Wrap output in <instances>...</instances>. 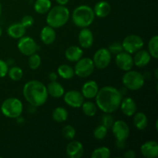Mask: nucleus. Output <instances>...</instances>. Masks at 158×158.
Segmentation results:
<instances>
[{
	"instance_id": "nucleus-1",
	"label": "nucleus",
	"mask_w": 158,
	"mask_h": 158,
	"mask_svg": "<svg viewBox=\"0 0 158 158\" xmlns=\"http://www.w3.org/2000/svg\"><path fill=\"white\" fill-rule=\"evenodd\" d=\"M123 96L120 90L113 86H103L96 96L97 108L105 114H112L119 109Z\"/></svg>"
},
{
	"instance_id": "nucleus-2",
	"label": "nucleus",
	"mask_w": 158,
	"mask_h": 158,
	"mask_svg": "<svg viewBox=\"0 0 158 158\" xmlns=\"http://www.w3.org/2000/svg\"><path fill=\"white\" fill-rule=\"evenodd\" d=\"M23 94L26 101L35 107L44 104L49 95L46 86L38 80L27 82L24 85Z\"/></svg>"
},
{
	"instance_id": "nucleus-3",
	"label": "nucleus",
	"mask_w": 158,
	"mask_h": 158,
	"mask_svg": "<svg viewBox=\"0 0 158 158\" xmlns=\"http://www.w3.org/2000/svg\"><path fill=\"white\" fill-rule=\"evenodd\" d=\"M69 11L65 6H54L49 9L46 17V23L48 26L53 29H57L64 26L69 19Z\"/></svg>"
},
{
	"instance_id": "nucleus-4",
	"label": "nucleus",
	"mask_w": 158,
	"mask_h": 158,
	"mask_svg": "<svg viewBox=\"0 0 158 158\" xmlns=\"http://www.w3.org/2000/svg\"><path fill=\"white\" fill-rule=\"evenodd\" d=\"M94 19L95 14L94 9L86 5L78 6L73 12V22L76 26L80 28L89 26L94 21Z\"/></svg>"
},
{
	"instance_id": "nucleus-5",
	"label": "nucleus",
	"mask_w": 158,
	"mask_h": 158,
	"mask_svg": "<svg viewBox=\"0 0 158 158\" xmlns=\"http://www.w3.org/2000/svg\"><path fill=\"white\" fill-rule=\"evenodd\" d=\"M23 110V103L17 98L11 97L3 101L1 106L2 114L6 117L15 119L21 116Z\"/></svg>"
},
{
	"instance_id": "nucleus-6",
	"label": "nucleus",
	"mask_w": 158,
	"mask_h": 158,
	"mask_svg": "<svg viewBox=\"0 0 158 158\" xmlns=\"http://www.w3.org/2000/svg\"><path fill=\"white\" fill-rule=\"evenodd\" d=\"M122 82L126 89L138 90L144 85L145 78L143 74L135 70L126 71L122 78Z\"/></svg>"
},
{
	"instance_id": "nucleus-7",
	"label": "nucleus",
	"mask_w": 158,
	"mask_h": 158,
	"mask_svg": "<svg viewBox=\"0 0 158 158\" xmlns=\"http://www.w3.org/2000/svg\"><path fill=\"white\" fill-rule=\"evenodd\" d=\"M95 66L93 60L85 57L81 58L77 62L74 67V73L80 78H86L89 77L94 71Z\"/></svg>"
},
{
	"instance_id": "nucleus-8",
	"label": "nucleus",
	"mask_w": 158,
	"mask_h": 158,
	"mask_svg": "<svg viewBox=\"0 0 158 158\" xmlns=\"http://www.w3.org/2000/svg\"><path fill=\"white\" fill-rule=\"evenodd\" d=\"M121 44L125 52L133 54L141 49L143 47L144 43L141 37L132 34L125 37Z\"/></svg>"
},
{
	"instance_id": "nucleus-9",
	"label": "nucleus",
	"mask_w": 158,
	"mask_h": 158,
	"mask_svg": "<svg viewBox=\"0 0 158 158\" xmlns=\"http://www.w3.org/2000/svg\"><path fill=\"white\" fill-rule=\"evenodd\" d=\"M17 47L22 54L27 56L35 53L39 49L38 45L35 40L29 36H23L20 38L17 43Z\"/></svg>"
},
{
	"instance_id": "nucleus-10",
	"label": "nucleus",
	"mask_w": 158,
	"mask_h": 158,
	"mask_svg": "<svg viewBox=\"0 0 158 158\" xmlns=\"http://www.w3.org/2000/svg\"><path fill=\"white\" fill-rule=\"evenodd\" d=\"M111 53L108 49L101 48L95 52L93 59V62L95 67L103 69L107 67L111 62Z\"/></svg>"
},
{
	"instance_id": "nucleus-11",
	"label": "nucleus",
	"mask_w": 158,
	"mask_h": 158,
	"mask_svg": "<svg viewBox=\"0 0 158 158\" xmlns=\"http://www.w3.org/2000/svg\"><path fill=\"white\" fill-rule=\"evenodd\" d=\"M114 137L118 140H126L130 135V127L123 120L114 121L111 127Z\"/></svg>"
},
{
	"instance_id": "nucleus-12",
	"label": "nucleus",
	"mask_w": 158,
	"mask_h": 158,
	"mask_svg": "<svg viewBox=\"0 0 158 158\" xmlns=\"http://www.w3.org/2000/svg\"><path fill=\"white\" fill-rule=\"evenodd\" d=\"M115 63L117 67L123 71L131 70L134 65L131 54L123 51L116 55Z\"/></svg>"
},
{
	"instance_id": "nucleus-13",
	"label": "nucleus",
	"mask_w": 158,
	"mask_h": 158,
	"mask_svg": "<svg viewBox=\"0 0 158 158\" xmlns=\"http://www.w3.org/2000/svg\"><path fill=\"white\" fill-rule=\"evenodd\" d=\"M64 101L67 105L73 108L81 107L84 102V97L82 93L77 90H69L63 96Z\"/></svg>"
},
{
	"instance_id": "nucleus-14",
	"label": "nucleus",
	"mask_w": 158,
	"mask_h": 158,
	"mask_svg": "<svg viewBox=\"0 0 158 158\" xmlns=\"http://www.w3.org/2000/svg\"><path fill=\"white\" fill-rule=\"evenodd\" d=\"M78 40L81 47L83 49H89L94 44V39L93 32L87 27L83 28L79 33Z\"/></svg>"
},
{
	"instance_id": "nucleus-15",
	"label": "nucleus",
	"mask_w": 158,
	"mask_h": 158,
	"mask_svg": "<svg viewBox=\"0 0 158 158\" xmlns=\"http://www.w3.org/2000/svg\"><path fill=\"white\" fill-rule=\"evenodd\" d=\"M66 151L68 157L70 158H80L84 154L83 144L77 140L69 142L66 147Z\"/></svg>"
},
{
	"instance_id": "nucleus-16",
	"label": "nucleus",
	"mask_w": 158,
	"mask_h": 158,
	"mask_svg": "<svg viewBox=\"0 0 158 158\" xmlns=\"http://www.w3.org/2000/svg\"><path fill=\"white\" fill-rule=\"evenodd\" d=\"M140 152L144 157H157L158 156V143L154 140L145 142L140 148Z\"/></svg>"
},
{
	"instance_id": "nucleus-17",
	"label": "nucleus",
	"mask_w": 158,
	"mask_h": 158,
	"mask_svg": "<svg viewBox=\"0 0 158 158\" xmlns=\"http://www.w3.org/2000/svg\"><path fill=\"white\" fill-rule=\"evenodd\" d=\"M99 91V86L97 82L94 80H89L86 82L82 86V94L86 99H93L96 97Z\"/></svg>"
},
{
	"instance_id": "nucleus-18",
	"label": "nucleus",
	"mask_w": 158,
	"mask_h": 158,
	"mask_svg": "<svg viewBox=\"0 0 158 158\" xmlns=\"http://www.w3.org/2000/svg\"><path fill=\"white\" fill-rule=\"evenodd\" d=\"M120 107L123 114L127 117H132L137 111V104L131 97H126L122 100Z\"/></svg>"
},
{
	"instance_id": "nucleus-19",
	"label": "nucleus",
	"mask_w": 158,
	"mask_h": 158,
	"mask_svg": "<svg viewBox=\"0 0 158 158\" xmlns=\"http://www.w3.org/2000/svg\"><path fill=\"white\" fill-rule=\"evenodd\" d=\"M151 59V56L150 55L148 51L140 49L135 52V56L133 60H134V64L137 67H144L150 63Z\"/></svg>"
},
{
	"instance_id": "nucleus-20",
	"label": "nucleus",
	"mask_w": 158,
	"mask_h": 158,
	"mask_svg": "<svg viewBox=\"0 0 158 158\" xmlns=\"http://www.w3.org/2000/svg\"><path fill=\"white\" fill-rule=\"evenodd\" d=\"M56 37V31L49 26H44L40 32V39L42 42L46 45H50L54 43Z\"/></svg>"
},
{
	"instance_id": "nucleus-21",
	"label": "nucleus",
	"mask_w": 158,
	"mask_h": 158,
	"mask_svg": "<svg viewBox=\"0 0 158 158\" xmlns=\"http://www.w3.org/2000/svg\"><path fill=\"white\" fill-rule=\"evenodd\" d=\"M111 10L110 6L106 1H100L95 5L94 9L95 16L99 18H105L110 14Z\"/></svg>"
},
{
	"instance_id": "nucleus-22",
	"label": "nucleus",
	"mask_w": 158,
	"mask_h": 158,
	"mask_svg": "<svg viewBox=\"0 0 158 158\" xmlns=\"http://www.w3.org/2000/svg\"><path fill=\"white\" fill-rule=\"evenodd\" d=\"M83 54V49L77 46H69L65 52V56L69 61L77 62L82 58Z\"/></svg>"
},
{
	"instance_id": "nucleus-23",
	"label": "nucleus",
	"mask_w": 158,
	"mask_h": 158,
	"mask_svg": "<svg viewBox=\"0 0 158 158\" xmlns=\"http://www.w3.org/2000/svg\"><path fill=\"white\" fill-rule=\"evenodd\" d=\"M48 94L54 98H60L65 94L63 86L56 81H51L47 86Z\"/></svg>"
},
{
	"instance_id": "nucleus-24",
	"label": "nucleus",
	"mask_w": 158,
	"mask_h": 158,
	"mask_svg": "<svg viewBox=\"0 0 158 158\" xmlns=\"http://www.w3.org/2000/svg\"><path fill=\"white\" fill-rule=\"evenodd\" d=\"M26 28L21 23H15L8 28L7 33L13 39H20L26 34Z\"/></svg>"
},
{
	"instance_id": "nucleus-25",
	"label": "nucleus",
	"mask_w": 158,
	"mask_h": 158,
	"mask_svg": "<svg viewBox=\"0 0 158 158\" xmlns=\"http://www.w3.org/2000/svg\"><path fill=\"white\" fill-rule=\"evenodd\" d=\"M134 115V117L133 121H134V124L135 127L139 131H143V130L146 129L148 123L147 116L143 113L141 112L137 113V114L135 113Z\"/></svg>"
},
{
	"instance_id": "nucleus-26",
	"label": "nucleus",
	"mask_w": 158,
	"mask_h": 158,
	"mask_svg": "<svg viewBox=\"0 0 158 158\" xmlns=\"http://www.w3.org/2000/svg\"><path fill=\"white\" fill-rule=\"evenodd\" d=\"M51 6L50 0H36L34 4V9L39 14H46L51 9Z\"/></svg>"
},
{
	"instance_id": "nucleus-27",
	"label": "nucleus",
	"mask_w": 158,
	"mask_h": 158,
	"mask_svg": "<svg viewBox=\"0 0 158 158\" xmlns=\"http://www.w3.org/2000/svg\"><path fill=\"white\" fill-rule=\"evenodd\" d=\"M57 72H58L59 75L65 80H70L75 75L73 68L67 64H63L59 66L57 69Z\"/></svg>"
},
{
	"instance_id": "nucleus-28",
	"label": "nucleus",
	"mask_w": 158,
	"mask_h": 158,
	"mask_svg": "<svg viewBox=\"0 0 158 158\" xmlns=\"http://www.w3.org/2000/svg\"><path fill=\"white\" fill-rule=\"evenodd\" d=\"M52 118L57 123H63L68 118V112L64 107L58 106L52 112Z\"/></svg>"
},
{
	"instance_id": "nucleus-29",
	"label": "nucleus",
	"mask_w": 158,
	"mask_h": 158,
	"mask_svg": "<svg viewBox=\"0 0 158 158\" xmlns=\"http://www.w3.org/2000/svg\"><path fill=\"white\" fill-rule=\"evenodd\" d=\"M81 107L83 112L87 117H94L97 112V106L93 102H83Z\"/></svg>"
},
{
	"instance_id": "nucleus-30",
	"label": "nucleus",
	"mask_w": 158,
	"mask_h": 158,
	"mask_svg": "<svg viewBox=\"0 0 158 158\" xmlns=\"http://www.w3.org/2000/svg\"><path fill=\"white\" fill-rule=\"evenodd\" d=\"M148 52L154 59L158 58V36L154 35L148 43Z\"/></svg>"
},
{
	"instance_id": "nucleus-31",
	"label": "nucleus",
	"mask_w": 158,
	"mask_h": 158,
	"mask_svg": "<svg viewBox=\"0 0 158 158\" xmlns=\"http://www.w3.org/2000/svg\"><path fill=\"white\" fill-rule=\"evenodd\" d=\"M110 157V151L106 147H100L93 151L92 158H108Z\"/></svg>"
},
{
	"instance_id": "nucleus-32",
	"label": "nucleus",
	"mask_w": 158,
	"mask_h": 158,
	"mask_svg": "<svg viewBox=\"0 0 158 158\" xmlns=\"http://www.w3.org/2000/svg\"><path fill=\"white\" fill-rule=\"evenodd\" d=\"M8 75L10 77L11 80L14 81H19L23 78V69L18 66H12L8 70Z\"/></svg>"
},
{
	"instance_id": "nucleus-33",
	"label": "nucleus",
	"mask_w": 158,
	"mask_h": 158,
	"mask_svg": "<svg viewBox=\"0 0 158 158\" xmlns=\"http://www.w3.org/2000/svg\"><path fill=\"white\" fill-rule=\"evenodd\" d=\"M29 66L30 69H36L41 65V57L39 54L33 53L29 56Z\"/></svg>"
},
{
	"instance_id": "nucleus-34",
	"label": "nucleus",
	"mask_w": 158,
	"mask_h": 158,
	"mask_svg": "<svg viewBox=\"0 0 158 158\" xmlns=\"http://www.w3.org/2000/svg\"><path fill=\"white\" fill-rule=\"evenodd\" d=\"M107 132H108L107 128H106L104 126L100 124V126L97 127L95 128V130H94V136L97 140H101L106 137V134H107Z\"/></svg>"
},
{
	"instance_id": "nucleus-35",
	"label": "nucleus",
	"mask_w": 158,
	"mask_h": 158,
	"mask_svg": "<svg viewBox=\"0 0 158 158\" xmlns=\"http://www.w3.org/2000/svg\"><path fill=\"white\" fill-rule=\"evenodd\" d=\"M62 134L64 138L68 140H73L75 137L76 130L71 125H66L62 130Z\"/></svg>"
},
{
	"instance_id": "nucleus-36",
	"label": "nucleus",
	"mask_w": 158,
	"mask_h": 158,
	"mask_svg": "<svg viewBox=\"0 0 158 158\" xmlns=\"http://www.w3.org/2000/svg\"><path fill=\"white\" fill-rule=\"evenodd\" d=\"M114 123V117L110 115V114H106L102 117L101 124L104 126L107 129H110Z\"/></svg>"
},
{
	"instance_id": "nucleus-37",
	"label": "nucleus",
	"mask_w": 158,
	"mask_h": 158,
	"mask_svg": "<svg viewBox=\"0 0 158 158\" xmlns=\"http://www.w3.org/2000/svg\"><path fill=\"white\" fill-rule=\"evenodd\" d=\"M108 50L110 51V52L111 54L117 55V54L120 53V52H122V51L123 50V49L121 43H118V42H116V43H112V44L109 46Z\"/></svg>"
},
{
	"instance_id": "nucleus-38",
	"label": "nucleus",
	"mask_w": 158,
	"mask_h": 158,
	"mask_svg": "<svg viewBox=\"0 0 158 158\" xmlns=\"http://www.w3.org/2000/svg\"><path fill=\"white\" fill-rule=\"evenodd\" d=\"M21 24L24 26L25 28H29L34 24V19L32 15H25L21 20Z\"/></svg>"
},
{
	"instance_id": "nucleus-39",
	"label": "nucleus",
	"mask_w": 158,
	"mask_h": 158,
	"mask_svg": "<svg viewBox=\"0 0 158 158\" xmlns=\"http://www.w3.org/2000/svg\"><path fill=\"white\" fill-rule=\"evenodd\" d=\"M8 70H9V67H8V64L3 60H0V78L6 77V74L8 73Z\"/></svg>"
},
{
	"instance_id": "nucleus-40",
	"label": "nucleus",
	"mask_w": 158,
	"mask_h": 158,
	"mask_svg": "<svg viewBox=\"0 0 158 158\" xmlns=\"http://www.w3.org/2000/svg\"><path fill=\"white\" fill-rule=\"evenodd\" d=\"M123 157L125 158H134L136 157V153L135 151H132V150H128L127 151L124 153Z\"/></svg>"
},
{
	"instance_id": "nucleus-41",
	"label": "nucleus",
	"mask_w": 158,
	"mask_h": 158,
	"mask_svg": "<svg viewBox=\"0 0 158 158\" xmlns=\"http://www.w3.org/2000/svg\"><path fill=\"white\" fill-rule=\"evenodd\" d=\"M116 145H117V148H118V149H120V150L123 149V148H125V146H126V144H125V140H117Z\"/></svg>"
},
{
	"instance_id": "nucleus-42",
	"label": "nucleus",
	"mask_w": 158,
	"mask_h": 158,
	"mask_svg": "<svg viewBox=\"0 0 158 158\" xmlns=\"http://www.w3.org/2000/svg\"><path fill=\"white\" fill-rule=\"evenodd\" d=\"M49 80H50V81H56L57 74L54 72L50 73L49 74Z\"/></svg>"
},
{
	"instance_id": "nucleus-43",
	"label": "nucleus",
	"mask_w": 158,
	"mask_h": 158,
	"mask_svg": "<svg viewBox=\"0 0 158 158\" xmlns=\"http://www.w3.org/2000/svg\"><path fill=\"white\" fill-rule=\"evenodd\" d=\"M56 2L58 3L59 5H61V6H65V5L67 4L69 2V0H56Z\"/></svg>"
},
{
	"instance_id": "nucleus-44",
	"label": "nucleus",
	"mask_w": 158,
	"mask_h": 158,
	"mask_svg": "<svg viewBox=\"0 0 158 158\" xmlns=\"http://www.w3.org/2000/svg\"><path fill=\"white\" fill-rule=\"evenodd\" d=\"M2 15V4L1 2H0V16H1Z\"/></svg>"
},
{
	"instance_id": "nucleus-45",
	"label": "nucleus",
	"mask_w": 158,
	"mask_h": 158,
	"mask_svg": "<svg viewBox=\"0 0 158 158\" xmlns=\"http://www.w3.org/2000/svg\"><path fill=\"white\" fill-rule=\"evenodd\" d=\"M2 34V27L0 26V37H1Z\"/></svg>"
},
{
	"instance_id": "nucleus-46",
	"label": "nucleus",
	"mask_w": 158,
	"mask_h": 158,
	"mask_svg": "<svg viewBox=\"0 0 158 158\" xmlns=\"http://www.w3.org/2000/svg\"><path fill=\"white\" fill-rule=\"evenodd\" d=\"M155 77L156 79H157V69H156L155 70Z\"/></svg>"
},
{
	"instance_id": "nucleus-47",
	"label": "nucleus",
	"mask_w": 158,
	"mask_h": 158,
	"mask_svg": "<svg viewBox=\"0 0 158 158\" xmlns=\"http://www.w3.org/2000/svg\"><path fill=\"white\" fill-rule=\"evenodd\" d=\"M0 158H2V157H0Z\"/></svg>"
}]
</instances>
